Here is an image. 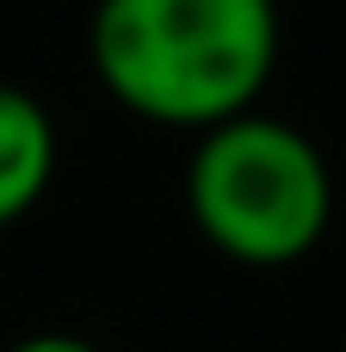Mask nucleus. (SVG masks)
<instances>
[{
	"mask_svg": "<svg viewBox=\"0 0 346 352\" xmlns=\"http://www.w3.org/2000/svg\"><path fill=\"white\" fill-rule=\"evenodd\" d=\"M186 210L223 260L279 272L322 248L334 223V173L297 124L254 105L198 130L186 161Z\"/></svg>",
	"mask_w": 346,
	"mask_h": 352,
	"instance_id": "obj_2",
	"label": "nucleus"
},
{
	"mask_svg": "<svg viewBox=\"0 0 346 352\" xmlns=\"http://www.w3.org/2000/svg\"><path fill=\"white\" fill-rule=\"evenodd\" d=\"M87 62L130 118L198 136L260 105L279 68V0H99Z\"/></svg>",
	"mask_w": 346,
	"mask_h": 352,
	"instance_id": "obj_1",
	"label": "nucleus"
},
{
	"mask_svg": "<svg viewBox=\"0 0 346 352\" xmlns=\"http://www.w3.org/2000/svg\"><path fill=\"white\" fill-rule=\"evenodd\" d=\"M6 352H105V346H93L80 334H25V340H12Z\"/></svg>",
	"mask_w": 346,
	"mask_h": 352,
	"instance_id": "obj_4",
	"label": "nucleus"
},
{
	"mask_svg": "<svg viewBox=\"0 0 346 352\" xmlns=\"http://www.w3.org/2000/svg\"><path fill=\"white\" fill-rule=\"evenodd\" d=\"M56 179V118L37 93L0 80V229L31 217Z\"/></svg>",
	"mask_w": 346,
	"mask_h": 352,
	"instance_id": "obj_3",
	"label": "nucleus"
}]
</instances>
